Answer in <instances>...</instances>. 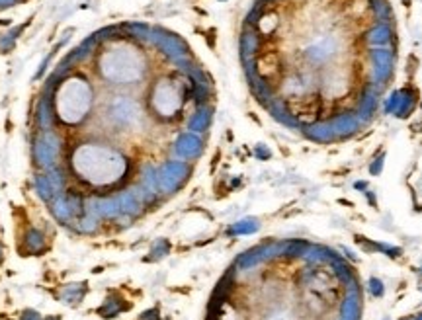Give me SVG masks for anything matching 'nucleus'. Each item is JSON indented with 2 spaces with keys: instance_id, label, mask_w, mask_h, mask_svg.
Wrapping results in <instances>:
<instances>
[{
  "instance_id": "1",
  "label": "nucleus",
  "mask_w": 422,
  "mask_h": 320,
  "mask_svg": "<svg viewBox=\"0 0 422 320\" xmlns=\"http://www.w3.org/2000/svg\"><path fill=\"white\" fill-rule=\"evenodd\" d=\"M22 320H37V314H35V312H32V310H28V312H24V318Z\"/></svg>"
}]
</instances>
